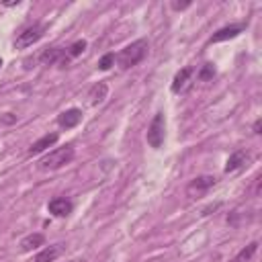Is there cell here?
<instances>
[{"instance_id": "cell-1", "label": "cell", "mask_w": 262, "mask_h": 262, "mask_svg": "<svg viewBox=\"0 0 262 262\" xmlns=\"http://www.w3.org/2000/svg\"><path fill=\"white\" fill-rule=\"evenodd\" d=\"M145 55H147V41L137 39L121 49V53L117 55V63L121 70H129V68H135L137 63H141Z\"/></svg>"}, {"instance_id": "cell-2", "label": "cell", "mask_w": 262, "mask_h": 262, "mask_svg": "<svg viewBox=\"0 0 262 262\" xmlns=\"http://www.w3.org/2000/svg\"><path fill=\"white\" fill-rule=\"evenodd\" d=\"M74 145H63V147H55L53 151L45 154L39 162H37V168L43 170V172H49V170H59L63 168L66 164H70L74 160Z\"/></svg>"}, {"instance_id": "cell-3", "label": "cell", "mask_w": 262, "mask_h": 262, "mask_svg": "<svg viewBox=\"0 0 262 262\" xmlns=\"http://www.w3.org/2000/svg\"><path fill=\"white\" fill-rule=\"evenodd\" d=\"M164 133H166V119H164V113H158L149 127H147V133H145V139L147 143L154 147V149H160L162 143H164Z\"/></svg>"}, {"instance_id": "cell-4", "label": "cell", "mask_w": 262, "mask_h": 262, "mask_svg": "<svg viewBox=\"0 0 262 262\" xmlns=\"http://www.w3.org/2000/svg\"><path fill=\"white\" fill-rule=\"evenodd\" d=\"M43 33H45V25H41V23H33V25L25 27V29L16 35V39H14V47H18V49L31 47L33 43H37V41L43 37Z\"/></svg>"}, {"instance_id": "cell-5", "label": "cell", "mask_w": 262, "mask_h": 262, "mask_svg": "<svg viewBox=\"0 0 262 262\" xmlns=\"http://www.w3.org/2000/svg\"><path fill=\"white\" fill-rule=\"evenodd\" d=\"M39 61L43 63V66H68L70 63V57H68V53H66V49H61V47H47V49H43V53L39 55Z\"/></svg>"}, {"instance_id": "cell-6", "label": "cell", "mask_w": 262, "mask_h": 262, "mask_svg": "<svg viewBox=\"0 0 262 262\" xmlns=\"http://www.w3.org/2000/svg\"><path fill=\"white\" fill-rule=\"evenodd\" d=\"M215 176H209V174H205V176H196V178H192L190 182H188V186H186V194L190 196V199H194V196H201V194H205L211 186H215Z\"/></svg>"}, {"instance_id": "cell-7", "label": "cell", "mask_w": 262, "mask_h": 262, "mask_svg": "<svg viewBox=\"0 0 262 262\" xmlns=\"http://www.w3.org/2000/svg\"><path fill=\"white\" fill-rule=\"evenodd\" d=\"M47 209H49V213L55 215V217H68V215L72 213L74 205H72V201L66 199V196H55V199H51V201L47 203Z\"/></svg>"}, {"instance_id": "cell-8", "label": "cell", "mask_w": 262, "mask_h": 262, "mask_svg": "<svg viewBox=\"0 0 262 262\" xmlns=\"http://www.w3.org/2000/svg\"><path fill=\"white\" fill-rule=\"evenodd\" d=\"M192 68H182L176 76H174V80H172V92L174 94H180V92H184L188 86H190V78H192Z\"/></svg>"}, {"instance_id": "cell-9", "label": "cell", "mask_w": 262, "mask_h": 262, "mask_svg": "<svg viewBox=\"0 0 262 262\" xmlns=\"http://www.w3.org/2000/svg\"><path fill=\"white\" fill-rule=\"evenodd\" d=\"M80 121H82V111H80V108H68V111H63V113L57 117V125H59L61 129H72V127H76Z\"/></svg>"}, {"instance_id": "cell-10", "label": "cell", "mask_w": 262, "mask_h": 262, "mask_svg": "<svg viewBox=\"0 0 262 262\" xmlns=\"http://www.w3.org/2000/svg\"><path fill=\"white\" fill-rule=\"evenodd\" d=\"M57 141V133H47L43 137H39L37 141H33V145L29 147V156H37L41 151H45L47 147H51L53 143Z\"/></svg>"}, {"instance_id": "cell-11", "label": "cell", "mask_w": 262, "mask_h": 262, "mask_svg": "<svg viewBox=\"0 0 262 262\" xmlns=\"http://www.w3.org/2000/svg\"><path fill=\"white\" fill-rule=\"evenodd\" d=\"M248 162V154L244 151V149H235L229 158H227V162H225V174H229V172H235V170H239L244 164Z\"/></svg>"}, {"instance_id": "cell-12", "label": "cell", "mask_w": 262, "mask_h": 262, "mask_svg": "<svg viewBox=\"0 0 262 262\" xmlns=\"http://www.w3.org/2000/svg\"><path fill=\"white\" fill-rule=\"evenodd\" d=\"M242 25H231V27H223V29H219L211 39H209V43H219V41H225V39H233V37H237L239 33H242Z\"/></svg>"}, {"instance_id": "cell-13", "label": "cell", "mask_w": 262, "mask_h": 262, "mask_svg": "<svg viewBox=\"0 0 262 262\" xmlns=\"http://www.w3.org/2000/svg\"><path fill=\"white\" fill-rule=\"evenodd\" d=\"M43 244H45V235L43 233H29V235H25L20 239V250L23 252H31V250H35V248H39Z\"/></svg>"}, {"instance_id": "cell-14", "label": "cell", "mask_w": 262, "mask_h": 262, "mask_svg": "<svg viewBox=\"0 0 262 262\" xmlns=\"http://www.w3.org/2000/svg\"><path fill=\"white\" fill-rule=\"evenodd\" d=\"M106 94H108V86H106L104 82H96V84L90 88L88 98H90V102H92V104H100V102H104Z\"/></svg>"}, {"instance_id": "cell-15", "label": "cell", "mask_w": 262, "mask_h": 262, "mask_svg": "<svg viewBox=\"0 0 262 262\" xmlns=\"http://www.w3.org/2000/svg\"><path fill=\"white\" fill-rule=\"evenodd\" d=\"M61 252V246L59 244H53V246H47L43 248L37 256H35V262H53Z\"/></svg>"}, {"instance_id": "cell-16", "label": "cell", "mask_w": 262, "mask_h": 262, "mask_svg": "<svg viewBox=\"0 0 262 262\" xmlns=\"http://www.w3.org/2000/svg\"><path fill=\"white\" fill-rule=\"evenodd\" d=\"M256 250H258V242L248 244L244 250H239V254L233 258V262H250V260H252V256L256 254Z\"/></svg>"}, {"instance_id": "cell-17", "label": "cell", "mask_w": 262, "mask_h": 262, "mask_svg": "<svg viewBox=\"0 0 262 262\" xmlns=\"http://www.w3.org/2000/svg\"><path fill=\"white\" fill-rule=\"evenodd\" d=\"M86 45H88V43H86L84 39H80V41H74V43H72V45H70V47L66 49V53H68V57H70V59H72V57H78L80 53H84V49H86Z\"/></svg>"}, {"instance_id": "cell-18", "label": "cell", "mask_w": 262, "mask_h": 262, "mask_svg": "<svg viewBox=\"0 0 262 262\" xmlns=\"http://www.w3.org/2000/svg\"><path fill=\"white\" fill-rule=\"evenodd\" d=\"M213 76H215V68H213V63H205V66L201 68V72H199V80H203V82L211 80Z\"/></svg>"}, {"instance_id": "cell-19", "label": "cell", "mask_w": 262, "mask_h": 262, "mask_svg": "<svg viewBox=\"0 0 262 262\" xmlns=\"http://www.w3.org/2000/svg\"><path fill=\"white\" fill-rule=\"evenodd\" d=\"M113 63H115V53H106V55H102V57H100L98 68H100V70H108Z\"/></svg>"}, {"instance_id": "cell-20", "label": "cell", "mask_w": 262, "mask_h": 262, "mask_svg": "<svg viewBox=\"0 0 262 262\" xmlns=\"http://www.w3.org/2000/svg\"><path fill=\"white\" fill-rule=\"evenodd\" d=\"M170 6H172V10H184V8L190 6V0H186V2H176V0H174Z\"/></svg>"}, {"instance_id": "cell-21", "label": "cell", "mask_w": 262, "mask_h": 262, "mask_svg": "<svg viewBox=\"0 0 262 262\" xmlns=\"http://www.w3.org/2000/svg\"><path fill=\"white\" fill-rule=\"evenodd\" d=\"M260 129H262V121H260V119H258V121H256V123H254V133H256V135H260V133H262V131H260Z\"/></svg>"}, {"instance_id": "cell-22", "label": "cell", "mask_w": 262, "mask_h": 262, "mask_svg": "<svg viewBox=\"0 0 262 262\" xmlns=\"http://www.w3.org/2000/svg\"><path fill=\"white\" fill-rule=\"evenodd\" d=\"M2 121H4V123H12V121H14V117H2Z\"/></svg>"}, {"instance_id": "cell-23", "label": "cell", "mask_w": 262, "mask_h": 262, "mask_svg": "<svg viewBox=\"0 0 262 262\" xmlns=\"http://www.w3.org/2000/svg\"><path fill=\"white\" fill-rule=\"evenodd\" d=\"M0 68H2V59H0Z\"/></svg>"}, {"instance_id": "cell-24", "label": "cell", "mask_w": 262, "mask_h": 262, "mask_svg": "<svg viewBox=\"0 0 262 262\" xmlns=\"http://www.w3.org/2000/svg\"><path fill=\"white\" fill-rule=\"evenodd\" d=\"M70 262H72V260H70Z\"/></svg>"}]
</instances>
